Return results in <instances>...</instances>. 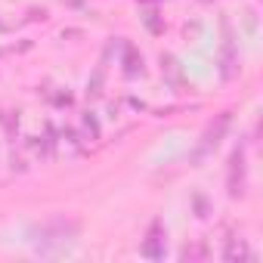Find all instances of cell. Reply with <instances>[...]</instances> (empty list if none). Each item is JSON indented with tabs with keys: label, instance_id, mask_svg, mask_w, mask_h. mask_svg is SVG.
I'll use <instances>...</instances> for the list:
<instances>
[{
	"label": "cell",
	"instance_id": "obj_1",
	"mask_svg": "<svg viewBox=\"0 0 263 263\" xmlns=\"http://www.w3.org/2000/svg\"><path fill=\"white\" fill-rule=\"evenodd\" d=\"M78 220H65V217H56V220H50V223H44L41 229H34L31 235H37L34 241H37V248L41 251H47V245H56V248H62L65 241H71L74 235H78Z\"/></svg>",
	"mask_w": 263,
	"mask_h": 263
},
{
	"label": "cell",
	"instance_id": "obj_2",
	"mask_svg": "<svg viewBox=\"0 0 263 263\" xmlns=\"http://www.w3.org/2000/svg\"><path fill=\"white\" fill-rule=\"evenodd\" d=\"M229 124H232V111H223V115H217L208 127H204V134H201V143L195 146V152H192V164H198L201 158H208L217 146H220V140L226 137V130H229Z\"/></svg>",
	"mask_w": 263,
	"mask_h": 263
},
{
	"label": "cell",
	"instance_id": "obj_3",
	"mask_svg": "<svg viewBox=\"0 0 263 263\" xmlns=\"http://www.w3.org/2000/svg\"><path fill=\"white\" fill-rule=\"evenodd\" d=\"M140 251H143V257H149V260H164V254H167V229H164L161 220H152V226H149V232H146Z\"/></svg>",
	"mask_w": 263,
	"mask_h": 263
},
{
	"label": "cell",
	"instance_id": "obj_4",
	"mask_svg": "<svg viewBox=\"0 0 263 263\" xmlns=\"http://www.w3.org/2000/svg\"><path fill=\"white\" fill-rule=\"evenodd\" d=\"M226 186H229V195H232V198H241V195H245V146H238V149L229 155V177H226Z\"/></svg>",
	"mask_w": 263,
	"mask_h": 263
},
{
	"label": "cell",
	"instance_id": "obj_5",
	"mask_svg": "<svg viewBox=\"0 0 263 263\" xmlns=\"http://www.w3.org/2000/svg\"><path fill=\"white\" fill-rule=\"evenodd\" d=\"M223 257L226 260H235V257H241V260H251V251H248V245H245V238H229V248L223 251Z\"/></svg>",
	"mask_w": 263,
	"mask_h": 263
},
{
	"label": "cell",
	"instance_id": "obj_6",
	"mask_svg": "<svg viewBox=\"0 0 263 263\" xmlns=\"http://www.w3.org/2000/svg\"><path fill=\"white\" fill-rule=\"evenodd\" d=\"M124 71H127L130 78H134V74H140V71H143V56L137 59V50L130 47V44H127V68H124Z\"/></svg>",
	"mask_w": 263,
	"mask_h": 263
},
{
	"label": "cell",
	"instance_id": "obj_7",
	"mask_svg": "<svg viewBox=\"0 0 263 263\" xmlns=\"http://www.w3.org/2000/svg\"><path fill=\"white\" fill-rule=\"evenodd\" d=\"M146 25H149V28H152V31H155V34H158V31H161V22H158V19H155V13H149V16H146Z\"/></svg>",
	"mask_w": 263,
	"mask_h": 263
},
{
	"label": "cell",
	"instance_id": "obj_8",
	"mask_svg": "<svg viewBox=\"0 0 263 263\" xmlns=\"http://www.w3.org/2000/svg\"><path fill=\"white\" fill-rule=\"evenodd\" d=\"M143 4H146V0H143Z\"/></svg>",
	"mask_w": 263,
	"mask_h": 263
}]
</instances>
